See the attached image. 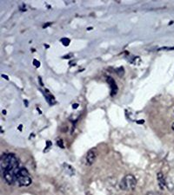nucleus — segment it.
<instances>
[{"instance_id":"nucleus-12","label":"nucleus","mask_w":174,"mask_h":195,"mask_svg":"<svg viewBox=\"0 0 174 195\" xmlns=\"http://www.w3.org/2000/svg\"><path fill=\"white\" fill-rule=\"evenodd\" d=\"M51 24H52V23H46V24H45V25H44L43 27H44V28L46 29V28H47L48 26H50Z\"/></svg>"},{"instance_id":"nucleus-14","label":"nucleus","mask_w":174,"mask_h":195,"mask_svg":"<svg viewBox=\"0 0 174 195\" xmlns=\"http://www.w3.org/2000/svg\"><path fill=\"white\" fill-rule=\"evenodd\" d=\"M78 108V103H75V104L72 105V108H74V109Z\"/></svg>"},{"instance_id":"nucleus-6","label":"nucleus","mask_w":174,"mask_h":195,"mask_svg":"<svg viewBox=\"0 0 174 195\" xmlns=\"http://www.w3.org/2000/svg\"><path fill=\"white\" fill-rule=\"evenodd\" d=\"M157 179L159 181V186L161 189H165L166 186V180L164 176V174L162 173H159L157 174Z\"/></svg>"},{"instance_id":"nucleus-11","label":"nucleus","mask_w":174,"mask_h":195,"mask_svg":"<svg viewBox=\"0 0 174 195\" xmlns=\"http://www.w3.org/2000/svg\"><path fill=\"white\" fill-rule=\"evenodd\" d=\"M146 195H159L158 193H154V192H149V193H147Z\"/></svg>"},{"instance_id":"nucleus-19","label":"nucleus","mask_w":174,"mask_h":195,"mask_svg":"<svg viewBox=\"0 0 174 195\" xmlns=\"http://www.w3.org/2000/svg\"><path fill=\"white\" fill-rule=\"evenodd\" d=\"M91 29H92V28H91V27H89V28H88V29H87V30H91Z\"/></svg>"},{"instance_id":"nucleus-2","label":"nucleus","mask_w":174,"mask_h":195,"mask_svg":"<svg viewBox=\"0 0 174 195\" xmlns=\"http://www.w3.org/2000/svg\"><path fill=\"white\" fill-rule=\"evenodd\" d=\"M16 182H17L19 187H27L30 185L31 183V179H30V175L29 176H23V175H19L17 174L15 176Z\"/></svg>"},{"instance_id":"nucleus-9","label":"nucleus","mask_w":174,"mask_h":195,"mask_svg":"<svg viewBox=\"0 0 174 195\" xmlns=\"http://www.w3.org/2000/svg\"><path fill=\"white\" fill-rule=\"evenodd\" d=\"M57 145H58L59 147H60L61 148H65L64 142H63V140H62V139H59V140L57 142Z\"/></svg>"},{"instance_id":"nucleus-8","label":"nucleus","mask_w":174,"mask_h":195,"mask_svg":"<svg viewBox=\"0 0 174 195\" xmlns=\"http://www.w3.org/2000/svg\"><path fill=\"white\" fill-rule=\"evenodd\" d=\"M60 41L64 46H68V45L70 44V43H71V40H70L69 38H62Z\"/></svg>"},{"instance_id":"nucleus-4","label":"nucleus","mask_w":174,"mask_h":195,"mask_svg":"<svg viewBox=\"0 0 174 195\" xmlns=\"http://www.w3.org/2000/svg\"><path fill=\"white\" fill-rule=\"evenodd\" d=\"M106 80H107V83H108L110 88H111V96H113L114 95L117 94V91H118V86L116 84V82H115L113 78L111 77V76H108Z\"/></svg>"},{"instance_id":"nucleus-5","label":"nucleus","mask_w":174,"mask_h":195,"mask_svg":"<svg viewBox=\"0 0 174 195\" xmlns=\"http://www.w3.org/2000/svg\"><path fill=\"white\" fill-rule=\"evenodd\" d=\"M43 93H44V95H45V97H46V102H47L50 105L52 106L56 103V99H55V97L53 96L52 95L50 92H49V90H44Z\"/></svg>"},{"instance_id":"nucleus-1","label":"nucleus","mask_w":174,"mask_h":195,"mask_svg":"<svg viewBox=\"0 0 174 195\" xmlns=\"http://www.w3.org/2000/svg\"><path fill=\"white\" fill-rule=\"evenodd\" d=\"M137 180L132 174H126L119 183V187L122 190H126V191H131L134 190L136 187Z\"/></svg>"},{"instance_id":"nucleus-10","label":"nucleus","mask_w":174,"mask_h":195,"mask_svg":"<svg viewBox=\"0 0 174 195\" xmlns=\"http://www.w3.org/2000/svg\"><path fill=\"white\" fill-rule=\"evenodd\" d=\"M33 64H34L35 67L38 68L39 66H40V62L38 60H36V59H34V60H33Z\"/></svg>"},{"instance_id":"nucleus-18","label":"nucleus","mask_w":174,"mask_h":195,"mask_svg":"<svg viewBox=\"0 0 174 195\" xmlns=\"http://www.w3.org/2000/svg\"><path fill=\"white\" fill-rule=\"evenodd\" d=\"M3 114H6V111H5V110H3Z\"/></svg>"},{"instance_id":"nucleus-15","label":"nucleus","mask_w":174,"mask_h":195,"mask_svg":"<svg viewBox=\"0 0 174 195\" xmlns=\"http://www.w3.org/2000/svg\"><path fill=\"white\" fill-rule=\"evenodd\" d=\"M2 77H3V78H5V79H6V80H9V78H8V76H7V75H2Z\"/></svg>"},{"instance_id":"nucleus-17","label":"nucleus","mask_w":174,"mask_h":195,"mask_svg":"<svg viewBox=\"0 0 174 195\" xmlns=\"http://www.w3.org/2000/svg\"><path fill=\"white\" fill-rule=\"evenodd\" d=\"M172 129H173V130H174V122H173V123H172Z\"/></svg>"},{"instance_id":"nucleus-13","label":"nucleus","mask_w":174,"mask_h":195,"mask_svg":"<svg viewBox=\"0 0 174 195\" xmlns=\"http://www.w3.org/2000/svg\"><path fill=\"white\" fill-rule=\"evenodd\" d=\"M144 120H137V123H138V124H143V123H144Z\"/></svg>"},{"instance_id":"nucleus-16","label":"nucleus","mask_w":174,"mask_h":195,"mask_svg":"<svg viewBox=\"0 0 174 195\" xmlns=\"http://www.w3.org/2000/svg\"><path fill=\"white\" fill-rule=\"evenodd\" d=\"M22 126H23V125H19V127H18V130H19V131L22 130Z\"/></svg>"},{"instance_id":"nucleus-7","label":"nucleus","mask_w":174,"mask_h":195,"mask_svg":"<svg viewBox=\"0 0 174 195\" xmlns=\"http://www.w3.org/2000/svg\"><path fill=\"white\" fill-rule=\"evenodd\" d=\"M63 169H64V171H65V173H67V174H69V175H71V176H72V175L75 174V169H74L71 166L69 165V164L64 163V165H63Z\"/></svg>"},{"instance_id":"nucleus-3","label":"nucleus","mask_w":174,"mask_h":195,"mask_svg":"<svg viewBox=\"0 0 174 195\" xmlns=\"http://www.w3.org/2000/svg\"><path fill=\"white\" fill-rule=\"evenodd\" d=\"M95 160H96V153H95V151L93 150V149H91V150L89 151V152L87 153V154H86L85 163H86V165L91 166L94 163Z\"/></svg>"}]
</instances>
